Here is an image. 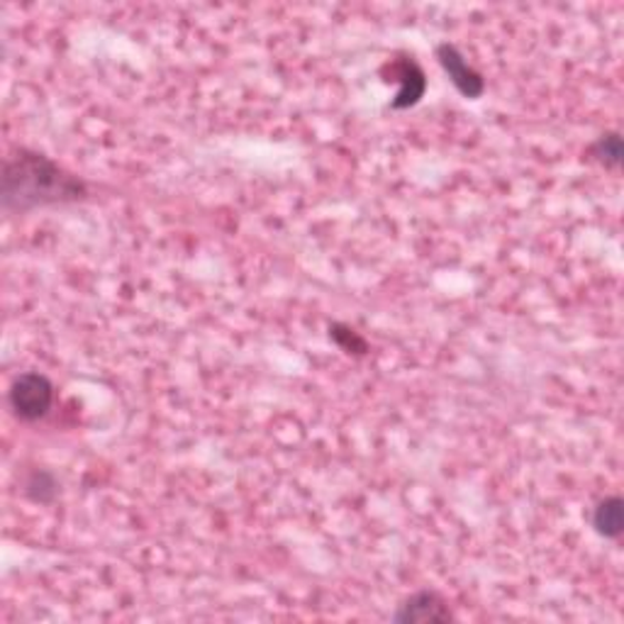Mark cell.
Returning <instances> with one entry per match:
<instances>
[{"instance_id":"6da1fadb","label":"cell","mask_w":624,"mask_h":624,"mask_svg":"<svg viewBox=\"0 0 624 624\" xmlns=\"http://www.w3.org/2000/svg\"><path fill=\"white\" fill-rule=\"evenodd\" d=\"M0 196H3L6 212H28L44 206L83 200L88 188L79 176L63 171L49 157L20 149L6 159Z\"/></svg>"},{"instance_id":"277c9868","label":"cell","mask_w":624,"mask_h":624,"mask_svg":"<svg viewBox=\"0 0 624 624\" xmlns=\"http://www.w3.org/2000/svg\"><path fill=\"white\" fill-rule=\"evenodd\" d=\"M435 55L442 63L444 73L449 76V81L454 83L456 91L462 93L464 98L478 100L483 93H486V79H483V76L474 67H471L466 57L458 52L456 44L442 42V44H437Z\"/></svg>"},{"instance_id":"9c48e42d","label":"cell","mask_w":624,"mask_h":624,"mask_svg":"<svg viewBox=\"0 0 624 624\" xmlns=\"http://www.w3.org/2000/svg\"><path fill=\"white\" fill-rule=\"evenodd\" d=\"M28 495L37 503H49L57 495V481L52 474H47V471H34L28 481Z\"/></svg>"},{"instance_id":"7a4b0ae2","label":"cell","mask_w":624,"mask_h":624,"mask_svg":"<svg viewBox=\"0 0 624 624\" xmlns=\"http://www.w3.org/2000/svg\"><path fill=\"white\" fill-rule=\"evenodd\" d=\"M10 410L22 423H37L49 415L55 405V386L44 374L24 372L20 374L8 390Z\"/></svg>"},{"instance_id":"52a82bcc","label":"cell","mask_w":624,"mask_h":624,"mask_svg":"<svg viewBox=\"0 0 624 624\" xmlns=\"http://www.w3.org/2000/svg\"><path fill=\"white\" fill-rule=\"evenodd\" d=\"M591 159H595L597 164H603L605 169H620L622 157H624V145H622V135L620 132H603L595 142L588 147Z\"/></svg>"},{"instance_id":"3957f363","label":"cell","mask_w":624,"mask_h":624,"mask_svg":"<svg viewBox=\"0 0 624 624\" xmlns=\"http://www.w3.org/2000/svg\"><path fill=\"white\" fill-rule=\"evenodd\" d=\"M384 76H388L386 81L398 83V93H396V98L390 100V110L415 108L427 91L425 71L419 69V63L413 57H398V59L386 61Z\"/></svg>"},{"instance_id":"5b68a950","label":"cell","mask_w":624,"mask_h":624,"mask_svg":"<svg viewBox=\"0 0 624 624\" xmlns=\"http://www.w3.org/2000/svg\"><path fill=\"white\" fill-rule=\"evenodd\" d=\"M454 613L449 603L435 591H417L398 605L393 622L398 624H429V622H452Z\"/></svg>"},{"instance_id":"ba28073f","label":"cell","mask_w":624,"mask_h":624,"mask_svg":"<svg viewBox=\"0 0 624 624\" xmlns=\"http://www.w3.org/2000/svg\"><path fill=\"white\" fill-rule=\"evenodd\" d=\"M329 339H333L344 354H354V356L368 354V341L349 325H341V323L329 325Z\"/></svg>"},{"instance_id":"8992f818","label":"cell","mask_w":624,"mask_h":624,"mask_svg":"<svg viewBox=\"0 0 624 624\" xmlns=\"http://www.w3.org/2000/svg\"><path fill=\"white\" fill-rule=\"evenodd\" d=\"M593 529L605 539H620L624 532V501L620 495H607L593 507L591 515Z\"/></svg>"}]
</instances>
